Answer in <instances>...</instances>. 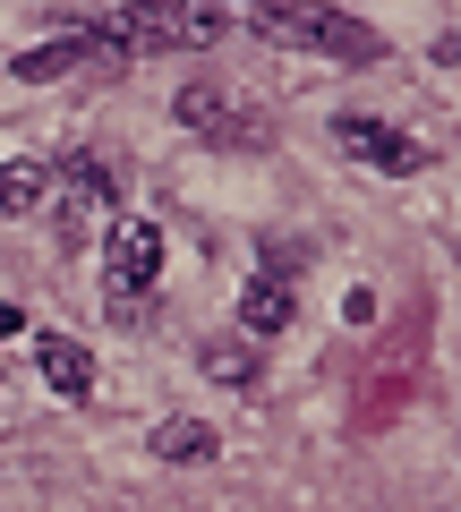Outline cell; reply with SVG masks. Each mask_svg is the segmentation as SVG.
<instances>
[{"instance_id":"cell-11","label":"cell","mask_w":461,"mask_h":512,"mask_svg":"<svg viewBox=\"0 0 461 512\" xmlns=\"http://www.w3.org/2000/svg\"><path fill=\"white\" fill-rule=\"evenodd\" d=\"M69 188H77V205H120V180H111L94 154H77V163H69Z\"/></svg>"},{"instance_id":"cell-2","label":"cell","mask_w":461,"mask_h":512,"mask_svg":"<svg viewBox=\"0 0 461 512\" xmlns=\"http://www.w3.org/2000/svg\"><path fill=\"white\" fill-rule=\"evenodd\" d=\"M257 26H265L274 43H299V52H333V60H376V52H385V35H376V26H359V18H342L333 0H265Z\"/></svg>"},{"instance_id":"cell-4","label":"cell","mask_w":461,"mask_h":512,"mask_svg":"<svg viewBox=\"0 0 461 512\" xmlns=\"http://www.w3.org/2000/svg\"><path fill=\"white\" fill-rule=\"evenodd\" d=\"M154 274H163V231H154V222H111L103 231V291L146 299Z\"/></svg>"},{"instance_id":"cell-13","label":"cell","mask_w":461,"mask_h":512,"mask_svg":"<svg viewBox=\"0 0 461 512\" xmlns=\"http://www.w3.org/2000/svg\"><path fill=\"white\" fill-rule=\"evenodd\" d=\"M18 325H26V316H18V308H0V342H9V333H18Z\"/></svg>"},{"instance_id":"cell-1","label":"cell","mask_w":461,"mask_h":512,"mask_svg":"<svg viewBox=\"0 0 461 512\" xmlns=\"http://www.w3.org/2000/svg\"><path fill=\"white\" fill-rule=\"evenodd\" d=\"M222 18L214 9H197V0H129L111 26H94V52L103 60H137V52H197V43H214Z\"/></svg>"},{"instance_id":"cell-5","label":"cell","mask_w":461,"mask_h":512,"mask_svg":"<svg viewBox=\"0 0 461 512\" xmlns=\"http://www.w3.org/2000/svg\"><path fill=\"white\" fill-rule=\"evenodd\" d=\"M333 137H342V154L368 171H419L427 146L410 137V128H385V120H333Z\"/></svg>"},{"instance_id":"cell-7","label":"cell","mask_w":461,"mask_h":512,"mask_svg":"<svg viewBox=\"0 0 461 512\" xmlns=\"http://www.w3.org/2000/svg\"><path fill=\"white\" fill-rule=\"evenodd\" d=\"M86 60H103V52H94V35H52V43H26V52L9 60V77H26V86H52V77L86 69Z\"/></svg>"},{"instance_id":"cell-10","label":"cell","mask_w":461,"mask_h":512,"mask_svg":"<svg viewBox=\"0 0 461 512\" xmlns=\"http://www.w3.org/2000/svg\"><path fill=\"white\" fill-rule=\"evenodd\" d=\"M154 461H171V470L180 461H214V427L205 419H163L154 427Z\"/></svg>"},{"instance_id":"cell-3","label":"cell","mask_w":461,"mask_h":512,"mask_svg":"<svg viewBox=\"0 0 461 512\" xmlns=\"http://www.w3.org/2000/svg\"><path fill=\"white\" fill-rule=\"evenodd\" d=\"M180 128L188 137H214V146H257L265 137V111L248 103V94H231L222 77H197V86H180Z\"/></svg>"},{"instance_id":"cell-9","label":"cell","mask_w":461,"mask_h":512,"mask_svg":"<svg viewBox=\"0 0 461 512\" xmlns=\"http://www.w3.org/2000/svg\"><path fill=\"white\" fill-rule=\"evenodd\" d=\"M43 205H52V171H43L35 163V154H18V163H9V171H0V214H43Z\"/></svg>"},{"instance_id":"cell-8","label":"cell","mask_w":461,"mask_h":512,"mask_svg":"<svg viewBox=\"0 0 461 512\" xmlns=\"http://www.w3.org/2000/svg\"><path fill=\"white\" fill-rule=\"evenodd\" d=\"M240 325H248V333H282V325H291V282H282V274H248Z\"/></svg>"},{"instance_id":"cell-12","label":"cell","mask_w":461,"mask_h":512,"mask_svg":"<svg viewBox=\"0 0 461 512\" xmlns=\"http://www.w3.org/2000/svg\"><path fill=\"white\" fill-rule=\"evenodd\" d=\"M205 367H214L222 384H257V350H231V342H214V350H205Z\"/></svg>"},{"instance_id":"cell-6","label":"cell","mask_w":461,"mask_h":512,"mask_svg":"<svg viewBox=\"0 0 461 512\" xmlns=\"http://www.w3.org/2000/svg\"><path fill=\"white\" fill-rule=\"evenodd\" d=\"M35 367H43L52 393H69V402H86V393H94V350L69 342V333H35Z\"/></svg>"}]
</instances>
